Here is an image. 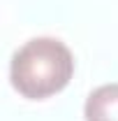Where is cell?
Wrapping results in <instances>:
<instances>
[{
	"instance_id": "obj_2",
	"label": "cell",
	"mask_w": 118,
	"mask_h": 121,
	"mask_svg": "<svg viewBox=\"0 0 118 121\" xmlns=\"http://www.w3.org/2000/svg\"><path fill=\"white\" fill-rule=\"evenodd\" d=\"M86 121H118V82L93 89L83 103Z\"/></svg>"
},
{
	"instance_id": "obj_1",
	"label": "cell",
	"mask_w": 118,
	"mask_h": 121,
	"mask_svg": "<svg viewBox=\"0 0 118 121\" xmlns=\"http://www.w3.org/2000/svg\"><path fill=\"white\" fill-rule=\"evenodd\" d=\"M74 56L58 37H32L19 47L9 63V79L23 98L44 100L70 84Z\"/></svg>"
}]
</instances>
